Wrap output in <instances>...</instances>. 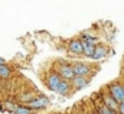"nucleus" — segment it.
<instances>
[{
  "label": "nucleus",
  "mask_w": 124,
  "mask_h": 114,
  "mask_svg": "<svg viewBox=\"0 0 124 114\" xmlns=\"http://www.w3.org/2000/svg\"><path fill=\"white\" fill-rule=\"evenodd\" d=\"M123 84H124V82H123Z\"/></svg>",
  "instance_id": "20"
},
{
  "label": "nucleus",
  "mask_w": 124,
  "mask_h": 114,
  "mask_svg": "<svg viewBox=\"0 0 124 114\" xmlns=\"http://www.w3.org/2000/svg\"><path fill=\"white\" fill-rule=\"evenodd\" d=\"M90 82H91V78H90V77H75V78L71 81V84H72V88H74L75 91L84 90L85 87L90 85Z\"/></svg>",
  "instance_id": "7"
},
{
  "label": "nucleus",
  "mask_w": 124,
  "mask_h": 114,
  "mask_svg": "<svg viewBox=\"0 0 124 114\" xmlns=\"http://www.w3.org/2000/svg\"><path fill=\"white\" fill-rule=\"evenodd\" d=\"M118 114H124V103H121L118 107Z\"/></svg>",
  "instance_id": "15"
},
{
  "label": "nucleus",
  "mask_w": 124,
  "mask_h": 114,
  "mask_svg": "<svg viewBox=\"0 0 124 114\" xmlns=\"http://www.w3.org/2000/svg\"><path fill=\"white\" fill-rule=\"evenodd\" d=\"M10 75H12V69L7 65H0V78L7 80V78H10Z\"/></svg>",
  "instance_id": "11"
},
{
  "label": "nucleus",
  "mask_w": 124,
  "mask_h": 114,
  "mask_svg": "<svg viewBox=\"0 0 124 114\" xmlns=\"http://www.w3.org/2000/svg\"><path fill=\"white\" fill-rule=\"evenodd\" d=\"M74 71L77 77H90L93 75V66L85 62H74Z\"/></svg>",
  "instance_id": "5"
},
{
  "label": "nucleus",
  "mask_w": 124,
  "mask_h": 114,
  "mask_svg": "<svg viewBox=\"0 0 124 114\" xmlns=\"http://www.w3.org/2000/svg\"><path fill=\"white\" fill-rule=\"evenodd\" d=\"M13 114H33V110L29 108L28 106H17Z\"/></svg>",
  "instance_id": "13"
},
{
  "label": "nucleus",
  "mask_w": 124,
  "mask_h": 114,
  "mask_svg": "<svg viewBox=\"0 0 124 114\" xmlns=\"http://www.w3.org/2000/svg\"><path fill=\"white\" fill-rule=\"evenodd\" d=\"M108 92L111 94V97H113L118 104L124 103V84H121L120 81L110 82V84H108Z\"/></svg>",
  "instance_id": "2"
},
{
  "label": "nucleus",
  "mask_w": 124,
  "mask_h": 114,
  "mask_svg": "<svg viewBox=\"0 0 124 114\" xmlns=\"http://www.w3.org/2000/svg\"><path fill=\"white\" fill-rule=\"evenodd\" d=\"M68 51H69V54H74V55H84L82 41L81 39H72V41H69Z\"/></svg>",
  "instance_id": "6"
},
{
  "label": "nucleus",
  "mask_w": 124,
  "mask_h": 114,
  "mask_svg": "<svg viewBox=\"0 0 124 114\" xmlns=\"http://www.w3.org/2000/svg\"><path fill=\"white\" fill-rule=\"evenodd\" d=\"M101 104H104L105 107H108V108H111V110H114V111H118V107H120V104L111 97V94L108 92V94H102V98H101Z\"/></svg>",
  "instance_id": "9"
},
{
  "label": "nucleus",
  "mask_w": 124,
  "mask_h": 114,
  "mask_svg": "<svg viewBox=\"0 0 124 114\" xmlns=\"http://www.w3.org/2000/svg\"><path fill=\"white\" fill-rule=\"evenodd\" d=\"M123 64H124V55H123Z\"/></svg>",
  "instance_id": "19"
},
{
  "label": "nucleus",
  "mask_w": 124,
  "mask_h": 114,
  "mask_svg": "<svg viewBox=\"0 0 124 114\" xmlns=\"http://www.w3.org/2000/svg\"><path fill=\"white\" fill-rule=\"evenodd\" d=\"M17 106H19V104H17L16 101H6L3 107H4L6 111H9V113H15V110L17 108Z\"/></svg>",
  "instance_id": "14"
},
{
  "label": "nucleus",
  "mask_w": 124,
  "mask_h": 114,
  "mask_svg": "<svg viewBox=\"0 0 124 114\" xmlns=\"http://www.w3.org/2000/svg\"><path fill=\"white\" fill-rule=\"evenodd\" d=\"M81 41H82V46H84V57L93 58L98 43L95 41H87V39H81Z\"/></svg>",
  "instance_id": "8"
},
{
  "label": "nucleus",
  "mask_w": 124,
  "mask_h": 114,
  "mask_svg": "<svg viewBox=\"0 0 124 114\" xmlns=\"http://www.w3.org/2000/svg\"><path fill=\"white\" fill-rule=\"evenodd\" d=\"M62 81H63V78H62L56 71H51V72H48L46 77H45L46 87H48L51 91H54V92L58 91V88H59V85L62 84Z\"/></svg>",
  "instance_id": "3"
},
{
  "label": "nucleus",
  "mask_w": 124,
  "mask_h": 114,
  "mask_svg": "<svg viewBox=\"0 0 124 114\" xmlns=\"http://www.w3.org/2000/svg\"><path fill=\"white\" fill-rule=\"evenodd\" d=\"M26 106H28L29 108H32L33 111H39V110L48 108V107L51 106V100H49L48 97H45V95H38V97H35L32 101H29Z\"/></svg>",
  "instance_id": "4"
},
{
  "label": "nucleus",
  "mask_w": 124,
  "mask_h": 114,
  "mask_svg": "<svg viewBox=\"0 0 124 114\" xmlns=\"http://www.w3.org/2000/svg\"><path fill=\"white\" fill-rule=\"evenodd\" d=\"M72 114H81V113H72Z\"/></svg>",
  "instance_id": "18"
},
{
  "label": "nucleus",
  "mask_w": 124,
  "mask_h": 114,
  "mask_svg": "<svg viewBox=\"0 0 124 114\" xmlns=\"http://www.w3.org/2000/svg\"><path fill=\"white\" fill-rule=\"evenodd\" d=\"M108 48L105 46V45H101V43H98L97 45V48H95V52H94V57L93 59L95 61H100V59H104V58L108 55Z\"/></svg>",
  "instance_id": "10"
},
{
  "label": "nucleus",
  "mask_w": 124,
  "mask_h": 114,
  "mask_svg": "<svg viewBox=\"0 0 124 114\" xmlns=\"http://www.w3.org/2000/svg\"><path fill=\"white\" fill-rule=\"evenodd\" d=\"M98 114H118V111H114V110H111V108H108V107H105L104 104H100V106H97V108H95Z\"/></svg>",
  "instance_id": "12"
},
{
  "label": "nucleus",
  "mask_w": 124,
  "mask_h": 114,
  "mask_svg": "<svg viewBox=\"0 0 124 114\" xmlns=\"http://www.w3.org/2000/svg\"><path fill=\"white\" fill-rule=\"evenodd\" d=\"M88 114H98V111H97V110H95V111H90Z\"/></svg>",
  "instance_id": "17"
},
{
  "label": "nucleus",
  "mask_w": 124,
  "mask_h": 114,
  "mask_svg": "<svg viewBox=\"0 0 124 114\" xmlns=\"http://www.w3.org/2000/svg\"><path fill=\"white\" fill-rule=\"evenodd\" d=\"M55 71L61 75L63 80L66 81H72L77 75H75V71H74V65L72 64H68V62H58L55 65Z\"/></svg>",
  "instance_id": "1"
},
{
  "label": "nucleus",
  "mask_w": 124,
  "mask_h": 114,
  "mask_svg": "<svg viewBox=\"0 0 124 114\" xmlns=\"http://www.w3.org/2000/svg\"><path fill=\"white\" fill-rule=\"evenodd\" d=\"M0 65H6V61H4L1 57H0Z\"/></svg>",
  "instance_id": "16"
}]
</instances>
